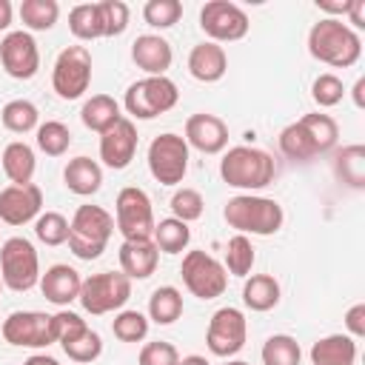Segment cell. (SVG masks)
Instances as JSON below:
<instances>
[{"label": "cell", "mask_w": 365, "mask_h": 365, "mask_svg": "<svg viewBox=\"0 0 365 365\" xmlns=\"http://www.w3.org/2000/svg\"><path fill=\"white\" fill-rule=\"evenodd\" d=\"M308 51L314 60H319L325 66L351 68L362 54V40L348 23L322 17L308 31Z\"/></svg>", "instance_id": "obj_1"}, {"label": "cell", "mask_w": 365, "mask_h": 365, "mask_svg": "<svg viewBox=\"0 0 365 365\" xmlns=\"http://www.w3.org/2000/svg\"><path fill=\"white\" fill-rule=\"evenodd\" d=\"M220 177L225 185L242 188L251 194L274 182L277 165H274V157L257 145H234L220 160Z\"/></svg>", "instance_id": "obj_2"}, {"label": "cell", "mask_w": 365, "mask_h": 365, "mask_svg": "<svg viewBox=\"0 0 365 365\" xmlns=\"http://www.w3.org/2000/svg\"><path fill=\"white\" fill-rule=\"evenodd\" d=\"M222 217L228 222V228H234L237 234H257V237H271L282 228L285 222V211L277 200L271 197H259V194H237L225 202Z\"/></svg>", "instance_id": "obj_3"}, {"label": "cell", "mask_w": 365, "mask_h": 365, "mask_svg": "<svg viewBox=\"0 0 365 365\" xmlns=\"http://www.w3.org/2000/svg\"><path fill=\"white\" fill-rule=\"evenodd\" d=\"M114 234V217L103 205H80L68 222V251L77 259H97Z\"/></svg>", "instance_id": "obj_4"}, {"label": "cell", "mask_w": 365, "mask_h": 365, "mask_svg": "<svg viewBox=\"0 0 365 365\" xmlns=\"http://www.w3.org/2000/svg\"><path fill=\"white\" fill-rule=\"evenodd\" d=\"M180 100L177 83L171 77H143L125 88L123 106L137 120H154L165 111H171Z\"/></svg>", "instance_id": "obj_5"}, {"label": "cell", "mask_w": 365, "mask_h": 365, "mask_svg": "<svg viewBox=\"0 0 365 365\" xmlns=\"http://www.w3.org/2000/svg\"><path fill=\"white\" fill-rule=\"evenodd\" d=\"M131 297V279L123 271H100L83 279L80 285V305L83 311L103 317L111 311H123V305Z\"/></svg>", "instance_id": "obj_6"}, {"label": "cell", "mask_w": 365, "mask_h": 365, "mask_svg": "<svg viewBox=\"0 0 365 365\" xmlns=\"http://www.w3.org/2000/svg\"><path fill=\"white\" fill-rule=\"evenodd\" d=\"M0 279L17 294L31 291L40 282V257L26 237H9L0 245Z\"/></svg>", "instance_id": "obj_7"}, {"label": "cell", "mask_w": 365, "mask_h": 365, "mask_svg": "<svg viewBox=\"0 0 365 365\" xmlns=\"http://www.w3.org/2000/svg\"><path fill=\"white\" fill-rule=\"evenodd\" d=\"M91 51L86 46H66L51 68V88L60 100H80L91 86Z\"/></svg>", "instance_id": "obj_8"}, {"label": "cell", "mask_w": 365, "mask_h": 365, "mask_svg": "<svg viewBox=\"0 0 365 365\" xmlns=\"http://www.w3.org/2000/svg\"><path fill=\"white\" fill-rule=\"evenodd\" d=\"M114 214H117L114 225L123 234V240H151L157 220H154L151 200L143 188H137V185L120 188L117 202H114Z\"/></svg>", "instance_id": "obj_9"}, {"label": "cell", "mask_w": 365, "mask_h": 365, "mask_svg": "<svg viewBox=\"0 0 365 365\" xmlns=\"http://www.w3.org/2000/svg\"><path fill=\"white\" fill-rule=\"evenodd\" d=\"M180 274H182V285L197 299H217L228 288V271L222 268V262L214 259L211 254L200 251V248L188 251L182 257Z\"/></svg>", "instance_id": "obj_10"}, {"label": "cell", "mask_w": 365, "mask_h": 365, "mask_svg": "<svg viewBox=\"0 0 365 365\" xmlns=\"http://www.w3.org/2000/svg\"><path fill=\"white\" fill-rule=\"evenodd\" d=\"M148 171L160 185L182 182L188 171V143L174 131L154 137L148 145Z\"/></svg>", "instance_id": "obj_11"}, {"label": "cell", "mask_w": 365, "mask_h": 365, "mask_svg": "<svg viewBox=\"0 0 365 365\" xmlns=\"http://www.w3.org/2000/svg\"><path fill=\"white\" fill-rule=\"evenodd\" d=\"M248 339V319L240 308L225 305L211 314L208 331H205V345L214 356H234L242 351Z\"/></svg>", "instance_id": "obj_12"}, {"label": "cell", "mask_w": 365, "mask_h": 365, "mask_svg": "<svg viewBox=\"0 0 365 365\" xmlns=\"http://www.w3.org/2000/svg\"><path fill=\"white\" fill-rule=\"evenodd\" d=\"M200 29L211 37V43H234L242 40L251 29L248 14L231 0H211L200 9Z\"/></svg>", "instance_id": "obj_13"}, {"label": "cell", "mask_w": 365, "mask_h": 365, "mask_svg": "<svg viewBox=\"0 0 365 365\" xmlns=\"http://www.w3.org/2000/svg\"><path fill=\"white\" fill-rule=\"evenodd\" d=\"M0 334L9 345L17 348H48L54 342V325H51V314L43 311H11L3 325Z\"/></svg>", "instance_id": "obj_14"}, {"label": "cell", "mask_w": 365, "mask_h": 365, "mask_svg": "<svg viewBox=\"0 0 365 365\" xmlns=\"http://www.w3.org/2000/svg\"><path fill=\"white\" fill-rule=\"evenodd\" d=\"M0 63L3 71L14 80H31L40 68V48L29 31H9L0 40Z\"/></svg>", "instance_id": "obj_15"}, {"label": "cell", "mask_w": 365, "mask_h": 365, "mask_svg": "<svg viewBox=\"0 0 365 365\" xmlns=\"http://www.w3.org/2000/svg\"><path fill=\"white\" fill-rule=\"evenodd\" d=\"M137 154V125L128 117H120L108 131L100 134V160L114 168L123 171L131 165Z\"/></svg>", "instance_id": "obj_16"}, {"label": "cell", "mask_w": 365, "mask_h": 365, "mask_svg": "<svg viewBox=\"0 0 365 365\" xmlns=\"http://www.w3.org/2000/svg\"><path fill=\"white\" fill-rule=\"evenodd\" d=\"M43 191L40 185H6L0 188V220L9 225H26L40 217Z\"/></svg>", "instance_id": "obj_17"}, {"label": "cell", "mask_w": 365, "mask_h": 365, "mask_svg": "<svg viewBox=\"0 0 365 365\" xmlns=\"http://www.w3.org/2000/svg\"><path fill=\"white\" fill-rule=\"evenodd\" d=\"M182 140L202 154H220L228 145V125L222 117L200 111V114H191L185 120V137Z\"/></svg>", "instance_id": "obj_18"}, {"label": "cell", "mask_w": 365, "mask_h": 365, "mask_svg": "<svg viewBox=\"0 0 365 365\" xmlns=\"http://www.w3.org/2000/svg\"><path fill=\"white\" fill-rule=\"evenodd\" d=\"M131 60L137 63V68L145 71V77H165V71L171 68L174 51L171 43L160 34H140L131 43Z\"/></svg>", "instance_id": "obj_19"}, {"label": "cell", "mask_w": 365, "mask_h": 365, "mask_svg": "<svg viewBox=\"0 0 365 365\" xmlns=\"http://www.w3.org/2000/svg\"><path fill=\"white\" fill-rule=\"evenodd\" d=\"M80 285H83V277L71 268V265H51L46 268V274H40V291L43 297L51 302V305H68L80 297Z\"/></svg>", "instance_id": "obj_20"}, {"label": "cell", "mask_w": 365, "mask_h": 365, "mask_svg": "<svg viewBox=\"0 0 365 365\" xmlns=\"http://www.w3.org/2000/svg\"><path fill=\"white\" fill-rule=\"evenodd\" d=\"M228 71V54L220 43H197L188 54V74L200 83H217Z\"/></svg>", "instance_id": "obj_21"}, {"label": "cell", "mask_w": 365, "mask_h": 365, "mask_svg": "<svg viewBox=\"0 0 365 365\" xmlns=\"http://www.w3.org/2000/svg\"><path fill=\"white\" fill-rule=\"evenodd\" d=\"M160 251L154 240H123L120 245V268L128 279H148L157 271Z\"/></svg>", "instance_id": "obj_22"}, {"label": "cell", "mask_w": 365, "mask_h": 365, "mask_svg": "<svg viewBox=\"0 0 365 365\" xmlns=\"http://www.w3.org/2000/svg\"><path fill=\"white\" fill-rule=\"evenodd\" d=\"M63 180H66V188H68L71 194H77V197H91V194H97L100 185H103V168H100L97 160L80 154V157L68 160V165H66V171H63Z\"/></svg>", "instance_id": "obj_23"}, {"label": "cell", "mask_w": 365, "mask_h": 365, "mask_svg": "<svg viewBox=\"0 0 365 365\" xmlns=\"http://www.w3.org/2000/svg\"><path fill=\"white\" fill-rule=\"evenodd\" d=\"M314 365H354L356 362V339L348 334H328L311 348Z\"/></svg>", "instance_id": "obj_24"}, {"label": "cell", "mask_w": 365, "mask_h": 365, "mask_svg": "<svg viewBox=\"0 0 365 365\" xmlns=\"http://www.w3.org/2000/svg\"><path fill=\"white\" fill-rule=\"evenodd\" d=\"M3 171L11 180V185H29L34 171H37V160H34V148L23 140H14L3 148Z\"/></svg>", "instance_id": "obj_25"}, {"label": "cell", "mask_w": 365, "mask_h": 365, "mask_svg": "<svg viewBox=\"0 0 365 365\" xmlns=\"http://www.w3.org/2000/svg\"><path fill=\"white\" fill-rule=\"evenodd\" d=\"M120 117H123V114H120V103H117L114 97H108V94H91V97L83 103V108H80L83 125L91 128V131H97V134L108 131Z\"/></svg>", "instance_id": "obj_26"}, {"label": "cell", "mask_w": 365, "mask_h": 365, "mask_svg": "<svg viewBox=\"0 0 365 365\" xmlns=\"http://www.w3.org/2000/svg\"><path fill=\"white\" fill-rule=\"evenodd\" d=\"M242 302H245V308H251L257 314L277 308V302H279V282L271 274H251L245 279V285H242Z\"/></svg>", "instance_id": "obj_27"}, {"label": "cell", "mask_w": 365, "mask_h": 365, "mask_svg": "<svg viewBox=\"0 0 365 365\" xmlns=\"http://www.w3.org/2000/svg\"><path fill=\"white\" fill-rule=\"evenodd\" d=\"M151 240H154L157 251H163V254H180L191 242V228H188V222H182L177 217H165V220H160L154 225Z\"/></svg>", "instance_id": "obj_28"}, {"label": "cell", "mask_w": 365, "mask_h": 365, "mask_svg": "<svg viewBox=\"0 0 365 365\" xmlns=\"http://www.w3.org/2000/svg\"><path fill=\"white\" fill-rule=\"evenodd\" d=\"M68 29L77 40L83 43H91V40H100L106 37L103 31V17H100V6L97 3H80L68 11Z\"/></svg>", "instance_id": "obj_29"}, {"label": "cell", "mask_w": 365, "mask_h": 365, "mask_svg": "<svg viewBox=\"0 0 365 365\" xmlns=\"http://www.w3.org/2000/svg\"><path fill=\"white\" fill-rule=\"evenodd\" d=\"M180 314H182V294H180V288H174V285H160V288L148 297V317H151V322H157V325H171V322L180 319Z\"/></svg>", "instance_id": "obj_30"}, {"label": "cell", "mask_w": 365, "mask_h": 365, "mask_svg": "<svg viewBox=\"0 0 365 365\" xmlns=\"http://www.w3.org/2000/svg\"><path fill=\"white\" fill-rule=\"evenodd\" d=\"M297 123L305 128V134H308V140L314 143L317 154H325V151H331V148L336 145L339 128H336V120H334L331 114H319V111H314V114L299 117Z\"/></svg>", "instance_id": "obj_31"}, {"label": "cell", "mask_w": 365, "mask_h": 365, "mask_svg": "<svg viewBox=\"0 0 365 365\" xmlns=\"http://www.w3.org/2000/svg\"><path fill=\"white\" fill-rule=\"evenodd\" d=\"M0 120L11 134H26L40 125V111L31 100H9L0 111Z\"/></svg>", "instance_id": "obj_32"}, {"label": "cell", "mask_w": 365, "mask_h": 365, "mask_svg": "<svg viewBox=\"0 0 365 365\" xmlns=\"http://www.w3.org/2000/svg\"><path fill=\"white\" fill-rule=\"evenodd\" d=\"M259 356H262V365H299L302 348L291 334H274L265 339Z\"/></svg>", "instance_id": "obj_33"}, {"label": "cell", "mask_w": 365, "mask_h": 365, "mask_svg": "<svg viewBox=\"0 0 365 365\" xmlns=\"http://www.w3.org/2000/svg\"><path fill=\"white\" fill-rule=\"evenodd\" d=\"M60 17L57 0H23L20 3V20L31 31H48Z\"/></svg>", "instance_id": "obj_34"}, {"label": "cell", "mask_w": 365, "mask_h": 365, "mask_svg": "<svg viewBox=\"0 0 365 365\" xmlns=\"http://www.w3.org/2000/svg\"><path fill=\"white\" fill-rule=\"evenodd\" d=\"M257 262V254H254V245L245 234H234L225 245V271L234 274V277H248L251 268Z\"/></svg>", "instance_id": "obj_35"}, {"label": "cell", "mask_w": 365, "mask_h": 365, "mask_svg": "<svg viewBox=\"0 0 365 365\" xmlns=\"http://www.w3.org/2000/svg\"><path fill=\"white\" fill-rule=\"evenodd\" d=\"M336 174L342 182H348L351 188H362L365 185V148L362 145H348L342 151H336Z\"/></svg>", "instance_id": "obj_36"}, {"label": "cell", "mask_w": 365, "mask_h": 365, "mask_svg": "<svg viewBox=\"0 0 365 365\" xmlns=\"http://www.w3.org/2000/svg\"><path fill=\"white\" fill-rule=\"evenodd\" d=\"M71 145V131L60 120H46L37 125V148L48 157H63Z\"/></svg>", "instance_id": "obj_37"}, {"label": "cell", "mask_w": 365, "mask_h": 365, "mask_svg": "<svg viewBox=\"0 0 365 365\" xmlns=\"http://www.w3.org/2000/svg\"><path fill=\"white\" fill-rule=\"evenodd\" d=\"M279 151H282L288 160H299V163L319 157L317 148H314V143L308 140V134H305V128H302L299 123H288V125L279 131Z\"/></svg>", "instance_id": "obj_38"}, {"label": "cell", "mask_w": 365, "mask_h": 365, "mask_svg": "<svg viewBox=\"0 0 365 365\" xmlns=\"http://www.w3.org/2000/svg\"><path fill=\"white\" fill-rule=\"evenodd\" d=\"M34 234L46 245H66L68 242V220L60 211H46L34 220Z\"/></svg>", "instance_id": "obj_39"}, {"label": "cell", "mask_w": 365, "mask_h": 365, "mask_svg": "<svg viewBox=\"0 0 365 365\" xmlns=\"http://www.w3.org/2000/svg\"><path fill=\"white\" fill-rule=\"evenodd\" d=\"M111 331L120 342H143L148 336V317L140 311H120L111 322Z\"/></svg>", "instance_id": "obj_40"}, {"label": "cell", "mask_w": 365, "mask_h": 365, "mask_svg": "<svg viewBox=\"0 0 365 365\" xmlns=\"http://www.w3.org/2000/svg\"><path fill=\"white\" fill-rule=\"evenodd\" d=\"M63 351H66L68 359H74V362H80V365H88V362H94V359L103 354V339H100L97 331L86 328L80 336L63 342Z\"/></svg>", "instance_id": "obj_41"}, {"label": "cell", "mask_w": 365, "mask_h": 365, "mask_svg": "<svg viewBox=\"0 0 365 365\" xmlns=\"http://www.w3.org/2000/svg\"><path fill=\"white\" fill-rule=\"evenodd\" d=\"M182 17V3L180 0H148L143 6V20L151 29H171Z\"/></svg>", "instance_id": "obj_42"}, {"label": "cell", "mask_w": 365, "mask_h": 365, "mask_svg": "<svg viewBox=\"0 0 365 365\" xmlns=\"http://www.w3.org/2000/svg\"><path fill=\"white\" fill-rule=\"evenodd\" d=\"M202 208H205V200L197 188H177L174 197H171V214L182 222H194L202 217Z\"/></svg>", "instance_id": "obj_43"}, {"label": "cell", "mask_w": 365, "mask_h": 365, "mask_svg": "<svg viewBox=\"0 0 365 365\" xmlns=\"http://www.w3.org/2000/svg\"><path fill=\"white\" fill-rule=\"evenodd\" d=\"M100 17H103V31L106 37H120L128 29V6L123 0H100Z\"/></svg>", "instance_id": "obj_44"}, {"label": "cell", "mask_w": 365, "mask_h": 365, "mask_svg": "<svg viewBox=\"0 0 365 365\" xmlns=\"http://www.w3.org/2000/svg\"><path fill=\"white\" fill-rule=\"evenodd\" d=\"M311 97H314V103H317L319 108H331V106H336V103L345 97V86H342V80H339L336 74L325 71V74H319V77L314 80Z\"/></svg>", "instance_id": "obj_45"}, {"label": "cell", "mask_w": 365, "mask_h": 365, "mask_svg": "<svg viewBox=\"0 0 365 365\" xmlns=\"http://www.w3.org/2000/svg\"><path fill=\"white\" fill-rule=\"evenodd\" d=\"M51 325H54V342H68V339H74V336H80L86 328H88V322L80 317V314H74V311H57V314H51Z\"/></svg>", "instance_id": "obj_46"}, {"label": "cell", "mask_w": 365, "mask_h": 365, "mask_svg": "<svg viewBox=\"0 0 365 365\" xmlns=\"http://www.w3.org/2000/svg\"><path fill=\"white\" fill-rule=\"evenodd\" d=\"M180 362V354L171 342H163V339H154V342H145L140 348V356H137V365H177Z\"/></svg>", "instance_id": "obj_47"}, {"label": "cell", "mask_w": 365, "mask_h": 365, "mask_svg": "<svg viewBox=\"0 0 365 365\" xmlns=\"http://www.w3.org/2000/svg\"><path fill=\"white\" fill-rule=\"evenodd\" d=\"M345 328H348V336H354V339L365 336V302H356V305L348 308Z\"/></svg>", "instance_id": "obj_48"}, {"label": "cell", "mask_w": 365, "mask_h": 365, "mask_svg": "<svg viewBox=\"0 0 365 365\" xmlns=\"http://www.w3.org/2000/svg\"><path fill=\"white\" fill-rule=\"evenodd\" d=\"M351 6H354V0H317V9L319 11H328L334 20H339V14H348L351 11Z\"/></svg>", "instance_id": "obj_49"}, {"label": "cell", "mask_w": 365, "mask_h": 365, "mask_svg": "<svg viewBox=\"0 0 365 365\" xmlns=\"http://www.w3.org/2000/svg\"><path fill=\"white\" fill-rule=\"evenodd\" d=\"M348 20L356 26V29H365V0H354L351 11H348Z\"/></svg>", "instance_id": "obj_50"}, {"label": "cell", "mask_w": 365, "mask_h": 365, "mask_svg": "<svg viewBox=\"0 0 365 365\" xmlns=\"http://www.w3.org/2000/svg\"><path fill=\"white\" fill-rule=\"evenodd\" d=\"M11 17H14V9L9 0H0V31H6L11 26Z\"/></svg>", "instance_id": "obj_51"}, {"label": "cell", "mask_w": 365, "mask_h": 365, "mask_svg": "<svg viewBox=\"0 0 365 365\" xmlns=\"http://www.w3.org/2000/svg\"><path fill=\"white\" fill-rule=\"evenodd\" d=\"M23 365H60V362H57L54 356H46V354H31Z\"/></svg>", "instance_id": "obj_52"}, {"label": "cell", "mask_w": 365, "mask_h": 365, "mask_svg": "<svg viewBox=\"0 0 365 365\" xmlns=\"http://www.w3.org/2000/svg\"><path fill=\"white\" fill-rule=\"evenodd\" d=\"M362 91H365V77H359V80L354 83V103H356V108H362V106H365Z\"/></svg>", "instance_id": "obj_53"}, {"label": "cell", "mask_w": 365, "mask_h": 365, "mask_svg": "<svg viewBox=\"0 0 365 365\" xmlns=\"http://www.w3.org/2000/svg\"><path fill=\"white\" fill-rule=\"evenodd\" d=\"M177 365H211L205 356H200V354H188V356H182Z\"/></svg>", "instance_id": "obj_54"}, {"label": "cell", "mask_w": 365, "mask_h": 365, "mask_svg": "<svg viewBox=\"0 0 365 365\" xmlns=\"http://www.w3.org/2000/svg\"><path fill=\"white\" fill-rule=\"evenodd\" d=\"M225 365H248V362H242V359H231V362H225Z\"/></svg>", "instance_id": "obj_55"}, {"label": "cell", "mask_w": 365, "mask_h": 365, "mask_svg": "<svg viewBox=\"0 0 365 365\" xmlns=\"http://www.w3.org/2000/svg\"><path fill=\"white\" fill-rule=\"evenodd\" d=\"M3 288H6V285H3V279H0V294H3Z\"/></svg>", "instance_id": "obj_56"}]
</instances>
